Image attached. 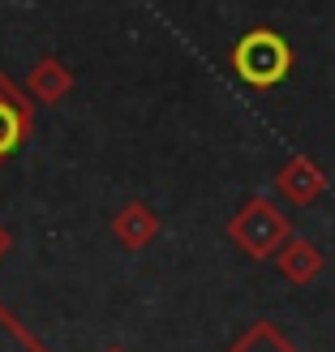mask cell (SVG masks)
Returning a JSON list of instances; mask_svg holds the SVG:
<instances>
[{"mask_svg": "<svg viewBox=\"0 0 335 352\" xmlns=\"http://www.w3.org/2000/svg\"><path fill=\"white\" fill-rule=\"evenodd\" d=\"M275 267H279V275H284L288 284L305 288V284H314V279L323 275V250L314 241H305V236H288L275 250Z\"/></svg>", "mask_w": 335, "mask_h": 352, "instance_id": "cell-5", "label": "cell"}, {"mask_svg": "<svg viewBox=\"0 0 335 352\" xmlns=\"http://www.w3.org/2000/svg\"><path fill=\"white\" fill-rule=\"evenodd\" d=\"M34 125L30 116V99L17 91V86L0 74V160H9V155H17V146L26 142V133Z\"/></svg>", "mask_w": 335, "mask_h": 352, "instance_id": "cell-3", "label": "cell"}, {"mask_svg": "<svg viewBox=\"0 0 335 352\" xmlns=\"http://www.w3.org/2000/svg\"><path fill=\"white\" fill-rule=\"evenodd\" d=\"M275 189L284 193L292 206H310V202H318L323 193H327V176H323V168L314 164V160L296 155V160H288L284 168H279Z\"/></svg>", "mask_w": 335, "mask_h": 352, "instance_id": "cell-4", "label": "cell"}, {"mask_svg": "<svg viewBox=\"0 0 335 352\" xmlns=\"http://www.w3.org/2000/svg\"><path fill=\"white\" fill-rule=\"evenodd\" d=\"M228 65H233V74L245 86H254V91H271V86H279V82L288 78L292 47H288V39L279 30L254 26V30H245L241 39H237L233 52H228Z\"/></svg>", "mask_w": 335, "mask_h": 352, "instance_id": "cell-1", "label": "cell"}, {"mask_svg": "<svg viewBox=\"0 0 335 352\" xmlns=\"http://www.w3.org/2000/svg\"><path fill=\"white\" fill-rule=\"evenodd\" d=\"M228 236H233L250 258H275V250L292 236V228H288L284 210H279L275 202L250 198L233 215V223H228Z\"/></svg>", "mask_w": 335, "mask_h": 352, "instance_id": "cell-2", "label": "cell"}, {"mask_svg": "<svg viewBox=\"0 0 335 352\" xmlns=\"http://www.w3.org/2000/svg\"><path fill=\"white\" fill-rule=\"evenodd\" d=\"M5 245H9V241H5V232H0V254H5Z\"/></svg>", "mask_w": 335, "mask_h": 352, "instance_id": "cell-10", "label": "cell"}, {"mask_svg": "<svg viewBox=\"0 0 335 352\" xmlns=\"http://www.w3.org/2000/svg\"><path fill=\"white\" fill-rule=\"evenodd\" d=\"M228 352H296V348L288 344V336H284L279 327H271V322H254Z\"/></svg>", "mask_w": 335, "mask_h": 352, "instance_id": "cell-8", "label": "cell"}, {"mask_svg": "<svg viewBox=\"0 0 335 352\" xmlns=\"http://www.w3.org/2000/svg\"><path fill=\"white\" fill-rule=\"evenodd\" d=\"M69 91H74V74L56 60V56H43L39 65L30 69V82H26V95L39 99V103H61Z\"/></svg>", "mask_w": 335, "mask_h": 352, "instance_id": "cell-7", "label": "cell"}, {"mask_svg": "<svg viewBox=\"0 0 335 352\" xmlns=\"http://www.w3.org/2000/svg\"><path fill=\"white\" fill-rule=\"evenodd\" d=\"M108 352H125V348H108Z\"/></svg>", "mask_w": 335, "mask_h": 352, "instance_id": "cell-11", "label": "cell"}, {"mask_svg": "<svg viewBox=\"0 0 335 352\" xmlns=\"http://www.w3.org/2000/svg\"><path fill=\"white\" fill-rule=\"evenodd\" d=\"M112 236L125 245V250H147V245L160 236V215L147 206V202H125L112 215Z\"/></svg>", "mask_w": 335, "mask_h": 352, "instance_id": "cell-6", "label": "cell"}, {"mask_svg": "<svg viewBox=\"0 0 335 352\" xmlns=\"http://www.w3.org/2000/svg\"><path fill=\"white\" fill-rule=\"evenodd\" d=\"M0 352H43V348H39V340L26 336L22 322H17L5 305H0Z\"/></svg>", "mask_w": 335, "mask_h": 352, "instance_id": "cell-9", "label": "cell"}]
</instances>
